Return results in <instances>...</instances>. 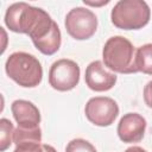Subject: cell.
<instances>
[{"label": "cell", "mask_w": 152, "mask_h": 152, "mask_svg": "<svg viewBox=\"0 0 152 152\" xmlns=\"http://www.w3.org/2000/svg\"><path fill=\"white\" fill-rule=\"evenodd\" d=\"M5 71L11 80L24 88H34L43 78V68L38 58L24 51L13 52L8 56Z\"/></svg>", "instance_id": "cell-1"}, {"label": "cell", "mask_w": 152, "mask_h": 152, "mask_svg": "<svg viewBox=\"0 0 152 152\" xmlns=\"http://www.w3.org/2000/svg\"><path fill=\"white\" fill-rule=\"evenodd\" d=\"M135 49L133 44L122 36L108 38L102 49L104 66L119 74H135Z\"/></svg>", "instance_id": "cell-2"}, {"label": "cell", "mask_w": 152, "mask_h": 152, "mask_svg": "<svg viewBox=\"0 0 152 152\" xmlns=\"http://www.w3.org/2000/svg\"><path fill=\"white\" fill-rule=\"evenodd\" d=\"M48 18H50V14L43 8L26 2H14L6 10L5 24L12 32L30 36Z\"/></svg>", "instance_id": "cell-3"}, {"label": "cell", "mask_w": 152, "mask_h": 152, "mask_svg": "<svg viewBox=\"0 0 152 152\" xmlns=\"http://www.w3.org/2000/svg\"><path fill=\"white\" fill-rule=\"evenodd\" d=\"M151 18V10L144 0H120L110 12L112 24L121 30H140Z\"/></svg>", "instance_id": "cell-4"}, {"label": "cell", "mask_w": 152, "mask_h": 152, "mask_svg": "<svg viewBox=\"0 0 152 152\" xmlns=\"http://www.w3.org/2000/svg\"><path fill=\"white\" fill-rule=\"evenodd\" d=\"M64 25L70 37L76 40H86L95 34L97 18L95 13L87 7H75L66 13Z\"/></svg>", "instance_id": "cell-5"}, {"label": "cell", "mask_w": 152, "mask_h": 152, "mask_svg": "<svg viewBox=\"0 0 152 152\" xmlns=\"http://www.w3.org/2000/svg\"><path fill=\"white\" fill-rule=\"evenodd\" d=\"M78 64L68 58H61L52 63L49 70V84L58 91H69L80 82Z\"/></svg>", "instance_id": "cell-6"}, {"label": "cell", "mask_w": 152, "mask_h": 152, "mask_svg": "<svg viewBox=\"0 0 152 152\" xmlns=\"http://www.w3.org/2000/svg\"><path fill=\"white\" fill-rule=\"evenodd\" d=\"M86 118L95 126H110L119 115L116 101L108 96H95L88 100L84 107Z\"/></svg>", "instance_id": "cell-7"}, {"label": "cell", "mask_w": 152, "mask_h": 152, "mask_svg": "<svg viewBox=\"0 0 152 152\" xmlns=\"http://www.w3.org/2000/svg\"><path fill=\"white\" fill-rule=\"evenodd\" d=\"M116 75L108 71L101 61H94L86 68L84 81L89 89L101 93L112 89L116 83Z\"/></svg>", "instance_id": "cell-8"}, {"label": "cell", "mask_w": 152, "mask_h": 152, "mask_svg": "<svg viewBox=\"0 0 152 152\" xmlns=\"http://www.w3.org/2000/svg\"><path fill=\"white\" fill-rule=\"evenodd\" d=\"M146 131V120L142 115L138 113H127L125 114L116 128L119 139L126 144L139 142Z\"/></svg>", "instance_id": "cell-9"}, {"label": "cell", "mask_w": 152, "mask_h": 152, "mask_svg": "<svg viewBox=\"0 0 152 152\" xmlns=\"http://www.w3.org/2000/svg\"><path fill=\"white\" fill-rule=\"evenodd\" d=\"M11 112L19 127L34 128L40 124V112L36 104L27 100H15L11 104Z\"/></svg>", "instance_id": "cell-10"}, {"label": "cell", "mask_w": 152, "mask_h": 152, "mask_svg": "<svg viewBox=\"0 0 152 152\" xmlns=\"http://www.w3.org/2000/svg\"><path fill=\"white\" fill-rule=\"evenodd\" d=\"M135 68L138 72L152 75V43L144 44L137 49Z\"/></svg>", "instance_id": "cell-11"}, {"label": "cell", "mask_w": 152, "mask_h": 152, "mask_svg": "<svg viewBox=\"0 0 152 152\" xmlns=\"http://www.w3.org/2000/svg\"><path fill=\"white\" fill-rule=\"evenodd\" d=\"M13 142L15 146L20 145H27V144H34V142H42V129L40 127L34 128H24V127H17L13 133Z\"/></svg>", "instance_id": "cell-12"}, {"label": "cell", "mask_w": 152, "mask_h": 152, "mask_svg": "<svg viewBox=\"0 0 152 152\" xmlns=\"http://www.w3.org/2000/svg\"><path fill=\"white\" fill-rule=\"evenodd\" d=\"M0 128H1V133H0V151L4 152L6 151L13 140V133H14V127L13 124L8 120L2 118L0 120Z\"/></svg>", "instance_id": "cell-13"}, {"label": "cell", "mask_w": 152, "mask_h": 152, "mask_svg": "<svg viewBox=\"0 0 152 152\" xmlns=\"http://www.w3.org/2000/svg\"><path fill=\"white\" fill-rule=\"evenodd\" d=\"M65 152H97L95 146L86 139L76 138L68 142Z\"/></svg>", "instance_id": "cell-14"}, {"label": "cell", "mask_w": 152, "mask_h": 152, "mask_svg": "<svg viewBox=\"0 0 152 152\" xmlns=\"http://www.w3.org/2000/svg\"><path fill=\"white\" fill-rule=\"evenodd\" d=\"M13 152H57V151L51 145L42 144V142H34V144L15 146V150Z\"/></svg>", "instance_id": "cell-15"}, {"label": "cell", "mask_w": 152, "mask_h": 152, "mask_svg": "<svg viewBox=\"0 0 152 152\" xmlns=\"http://www.w3.org/2000/svg\"><path fill=\"white\" fill-rule=\"evenodd\" d=\"M144 101L148 108H152V81L147 82L144 87Z\"/></svg>", "instance_id": "cell-16"}, {"label": "cell", "mask_w": 152, "mask_h": 152, "mask_svg": "<svg viewBox=\"0 0 152 152\" xmlns=\"http://www.w3.org/2000/svg\"><path fill=\"white\" fill-rule=\"evenodd\" d=\"M83 4L84 5H88V6H93V7H100V6H103V5H107L109 4V0H101V1H89V0H83Z\"/></svg>", "instance_id": "cell-17"}, {"label": "cell", "mask_w": 152, "mask_h": 152, "mask_svg": "<svg viewBox=\"0 0 152 152\" xmlns=\"http://www.w3.org/2000/svg\"><path fill=\"white\" fill-rule=\"evenodd\" d=\"M125 152H147V151L144 150V148L140 147V146H131V147H128Z\"/></svg>", "instance_id": "cell-18"}]
</instances>
